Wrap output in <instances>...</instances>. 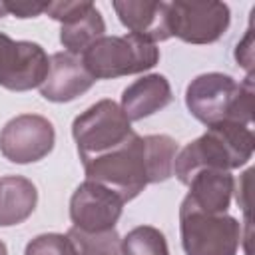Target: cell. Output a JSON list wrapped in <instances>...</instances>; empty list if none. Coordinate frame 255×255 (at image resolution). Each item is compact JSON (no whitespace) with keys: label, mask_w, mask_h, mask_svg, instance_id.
Wrapping results in <instances>:
<instances>
[{"label":"cell","mask_w":255,"mask_h":255,"mask_svg":"<svg viewBox=\"0 0 255 255\" xmlns=\"http://www.w3.org/2000/svg\"><path fill=\"white\" fill-rule=\"evenodd\" d=\"M177 143L165 133L137 135L135 131L118 147L84 161L86 179L116 191L124 203L135 199L147 185L173 175Z\"/></svg>","instance_id":"1"},{"label":"cell","mask_w":255,"mask_h":255,"mask_svg":"<svg viewBox=\"0 0 255 255\" xmlns=\"http://www.w3.org/2000/svg\"><path fill=\"white\" fill-rule=\"evenodd\" d=\"M255 147V137L249 126L221 122L207 126V131L181 147L173 159V175L187 185L201 169L231 171L243 167Z\"/></svg>","instance_id":"2"},{"label":"cell","mask_w":255,"mask_h":255,"mask_svg":"<svg viewBox=\"0 0 255 255\" xmlns=\"http://www.w3.org/2000/svg\"><path fill=\"white\" fill-rule=\"evenodd\" d=\"M24 255H76V247L68 233H42L28 241Z\"/></svg>","instance_id":"19"},{"label":"cell","mask_w":255,"mask_h":255,"mask_svg":"<svg viewBox=\"0 0 255 255\" xmlns=\"http://www.w3.org/2000/svg\"><path fill=\"white\" fill-rule=\"evenodd\" d=\"M46 14L52 20L60 22V42L68 54L82 56L96 40L106 36V22L94 2H48Z\"/></svg>","instance_id":"9"},{"label":"cell","mask_w":255,"mask_h":255,"mask_svg":"<svg viewBox=\"0 0 255 255\" xmlns=\"http://www.w3.org/2000/svg\"><path fill=\"white\" fill-rule=\"evenodd\" d=\"M133 133L131 122L114 100H100L82 112L72 124L78 155L84 161L108 153Z\"/></svg>","instance_id":"6"},{"label":"cell","mask_w":255,"mask_h":255,"mask_svg":"<svg viewBox=\"0 0 255 255\" xmlns=\"http://www.w3.org/2000/svg\"><path fill=\"white\" fill-rule=\"evenodd\" d=\"M251 44H253V30L249 28L247 34H245V40L237 44V50H235V58L237 62L247 70V76H251L253 72V50H251Z\"/></svg>","instance_id":"21"},{"label":"cell","mask_w":255,"mask_h":255,"mask_svg":"<svg viewBox=\"0 0 255 255\" xmlns=\"http://www.w3.org/2000/svg\"><path fill=\"white\" fill-rule=\"evenodd\" d=\"M187 187L189 191L181 203L205 213H227L235 191V179L231 171L201 169L189 179Z\"/></svg>","instance_id":"14"},{"label":"cell","mask_w":255,"mask_h":255,"mask_svg":"<svg viewBox=\"0 0 255 255\" xmlns=\"http://www.w3.org/2000/svg\"><path fill=\"white\" fill-rule=\"evenodd\" d=\"M50 70L46 50L28 40H12L0 32V86L10 92L40 88Z\"/></svg>","instance_id":"7"},{"label":"cell","mask_w":255,"mask_h":255,"mask_svg":"<svg viewBox=\"0 0 255 255\" xmlns=\"http://www.w3.org/2000/svg\"><path fill=\"white\" fill-rule=\"evenodd\" d=\"M120 253L122 255H169L165 235L151 227V225H139L126 233V237L120 241Z\"/></svg>","instance_id":"17"},{"label":"cell","mask_w":255,"mask_h":255,"mask_svg":"<svg viewBox=\"0 0 255 255\" xmlns=\"http://www.w3.org/2000/svg\"><path fill=\"white\" fill-rule=\"evenodd\" d=\"M48 2H6L0 0V18L2 16H16V18H36L44 14Z\"/></svg>","instance_id":"20"},{"label":"cell","mask_w":255,"mask_h":255,"mask_svg":"<svg viewBox=\"0 0 255 255\" xmlns=\"http://www.w3.org/2000/svg\"><path fill=\"white\" fill-rule=\"evenodd\" d=\"M173 100L171 86L161 74H147L131 82L122 94V112L129 122H139L169 106Z\"/></svg>","instance_id":"15"},{"label":"cell","mask_w":255,"mask_h":255,"mask_svg":"<svg viewBox=\"0 0 255 255\" xmlns=\"http://www.w3.org/2000/svg\"><path fill=\"white\" fill-rule=\"evenodd\" d=\"M68 237L74 241L76 255H122L120 253V241L116 229L102 231V233H86L76 227L68 231Z\"/></svg>","instance_id":"18"},{"label":"cell","mask_w":255,"mask_h":255,"mask_svg":"<svg viewBox=\"0 0 255 255\" xmlns=\"http://www.w3.org/2000/svg\"><path fill=\"white\" fill-rule=\"evenodd\" d=\"M171 34L187 44H213L229 28L231 12L223 2H169Z\"/></svg>","instance_id":"10"},{"label":"cell","mask_w":255,"mask_h":255,"mask_svg":"<svg viewBox=\"0 0 255 255\" xmlns=\"http://www.w3.org/2000/svg\"><path fill=\"white\" fill-rule=\"evenodd\" d=\"M120 22L129 34L145 42H165L171 34V4L145 0H114L112 2Z\"/></svg>","instance_id":"12"},{"label":"cell","mask_w":255,"mask_h":255,"mask_svg":"<svg viewBox=\"0 0 255 255\" xmlns=\"http://www.w3.org/2000/svg\"><path fill=\"white\" fill-rule=\"evenodd\" d=\"M185 106L189 114L205 126L221 122L251 126L253 76L237 82L233 76L221 72L199 74L185 88Z\"/></svg>","instance_id":"3"},{"label":"cell","mask_w":255,"mask_h":255,"mask_svg":"<svg viewBox=\"0 0 255 255\" xmlns=\"http://www.w3.org/2000/svg\"><path fill=\"white\" fill-rule=\"evenodd\" d=\"M94 82L96 80L86 70L80 56L56 52L50 58V70L40 86V94L48 102L66 104L86 94L94 86Z\"/></svg>","instance_id":"13"},{"label":"cell","mask_w":255,"mask_h":255,"mask_svg":"<svg viewBox=\"0 0 255 255\" xmlns=\"http://www.w3.org/2000/svg\"><path fill=\"white\" fill-rule=\"evenodd\" d=\"M80 58L94 80H114L151 70L159 62V48L133 34L102 36Z\"/></svg>","instance_id":"4"},{"label":"cell","mask_w":255,"mask_h":255,"mask_svg":"<svg viewBox=\"0 0 255 255\" xmlns=\"http://www.w3.org/2000/svg\"><path fill=\"white\" fill-rule=\"evenodd\" d=\"M56 143V131L48 118L22 114L6 122L0 131V153L12 163H34L44 159Z\"/></svg>","instance_id":"8"},{"label":"cell","mask_w":255,"mask_h":255,"mask_svg":"<svg viewBox=\"0 0 255 255\" xmlns=\"http://www.w3.org/2000/svg\"><path fill=\"white\" fill-rule=\"evenodd\" d=\"M0 255H8V249H6V243L0 241Z\"/></svg>","instance_id":"22"},{"label":"cell","mask_w":255,"mask_h":255,"mask_svg":"<svg viewBox=\"0 0 255 255\" xmlns=\"http://www.w3.org/2000/svg\"><path fill=\"white\" fill-rule=\"evenodd\" d=\"M179 233L185 255H237L243 227L227 213H205L179 205Z\"/></svg>","instance_id":"5"},{"label":"cell","mask_w":255,"mask_h":255,"mask_svg":"<svg viewBox=\"0 0 255 255\" xmlns=\"http://www.w3.org/2000/svg\"><path fill=\"white\" fill-rule=\"evenodd\" d=\"M124 201L110 187L86 179L70 197V219L76 229L86 233H102L116 229Z\"/></svg>","instance_id":"11"},{"label":"cell","mask_w":255,"mask_h":255,"mask_svg":"<svg viewBox=\"0 0 255 255\" xmlns=\"http://www.w3.org/2000/svg\"><path fill=\"white\" fill-rule=\"evenodd\" d=\"M38 189L22 175L0 177V227L24 223L36 209Z\"/></svg>","instance_id":"16"}]
</instances>
